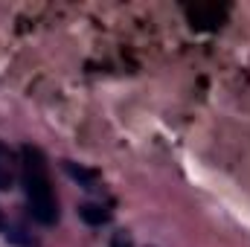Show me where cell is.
<instances>
[{
    "label": "cell",
    "mask_w": 250,
    "mask_h": 247,
    "mask_svg": "<svg viewBox=\"0 0 250 247\" xmlns=\"http://www.w3.org/2000/svg\"><path fill=\"white\" fill-rule=\"evenodd\" d=\"M111 247H134V242H131V236H128L125 230H120V233H114V239H111Z\"/></svg>",
    "instance_id": "obj_5"
},
{
    "label": "cell",
    "mask_w": 250,
    "mask_h": 247,
    "mask_svg": "<svg viewBox=\"0 0 250 247\" xmlns=\"http://www.w3.org/2000/svg\"><path fill=\"white\" fill-rule=\"evenodd\" d=\"M79 218L84 224H90V227H102V224L111 221V209L102 206V204H82L79 206Z\"/></svg>",
    "instance_id": "obj_2"
},
{
    "label": "cell",
    "mask_w": 250,
    "mask_h": 247,
    "mask_svg": "<svg viewBox=\"0 0 250 247\" xmlns=\"http://www.w3.org/2000/svg\"><path fill=\"white\" fill-rule=\"evenodd\" d=\"M0 221H3V212H0Z\"/></svg>",
    "instance_id": "obj_6"
},
{
    "label": "cell",
    "mask_w": 250,
    "mask_h": 247,
    "mask_svg": "<svg viewBox=\"0 0 250 247\" xmlns=\"http://www.w3.org/2000/svg\"><path fill=\"white\" fill-rule=\"evenodd\" d=\"M64 169H67V175L73 178V181H79V184L84 186V189H99V175L96 172H90V169H84V166H76L73 160H64Z\"/></svg>",
    "instance_id": "obj_3"
},
{
    "label": "cell",
    "mask_w": 250,
    "mask_h": 247,
    "mask_svg": "<svg viewBox=\"0 0 250 247\" xmlns=\"http://www.w3.org/2000/svg\"><path fill=\"white\" fill-rule=\"evenodd\" d=\"M21 184H23L26 206H29L32 218L44 227H53L59 221V198L50 184L47 160H44L41 148H35V145L21 148Z\"/></svg>",
    "instance_id": "obj_1"
},
{
    "label": "cell",
    "mask_w": 250,
    "mask_h": 247,
    "mask_svg": "<svg viewBox=\"0 0 250 247\" xmlns=\"http://www.w3.org/2000/svg\"><path fill=\"white\" fill-rule=\"evenodd\" d=\"M15 181V157L6 148V143H0V189H9Z\"/></svg>",
    "instance_id": "obj_4"
}]
</instances>
